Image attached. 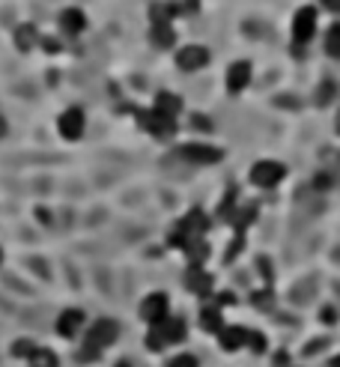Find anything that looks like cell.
I'll list each match as a JSON object with an SVG mask.
<instances>
[{
  "label": "cell",
  "instance_id": "obj_1",
  "mask_svg": "<svg viewBox=\"0 0 340 367\" xmlns=\"http://www.w3.org/2000/svg\"><path fill=\"white\" fill-rule=\"evenodd\" d=\"M180 340H185V320H180V316H168V320L156 323L153 328H149L146 335V347L149 349H165L170 344H180Z\"/></svg>",
  "mask_w": 340,
  "mask_h": 367
},
{
  "label": "cell",
  "instance_id": "obj_2",
  "mask_svg": "<svg viewBox=\"0 0 340 367\" xmlns=\"http://www.w3.org/2000/svg\"><path fill=\"white\" fill-rule=\"evenodd\" d=\"M137 123H141V129L153 132L156 137H161V141H168V137L176 135V120L168 117V113H158L156 108L153 111H137Z\"/></svg>",
  "mask_w": 340,
  "mask_h": 367
},
{
  "label": "cell",
  "instance_id": "obj_3",
  "mask_svg": "<svg viewBox=\"0 0 340 367\" xmlns=\"http://www.w3.org/2000/svg\"><path fill=\"white\" fill-rule=\"evenodd\" d=\"M313 30H317V9L313 6H301L296 15H293V54L298 51L301 54V45H305L310 36H313Z\"/></svg>",
  "mask_w": 340,
  "mask_h": 367
},
{
  "label": "cell",
  "instance_id": "obj_4",
  "mask_svg": "<svg viewBox=\"0 0 340 367\" xmlns=\"http://www.w3.org/2000/svg\"><path fill=\"white\" fill-rule=\"evenodd\" d=\"M117 337H120V325L113 323V320H99L90 325V335H87V347H93L102 352L105 347L111 344H117Z\"/></svg>",
  "mask_w": 340,
  "mask_h": 367
},
{
  "label": "cell",
  "instance_id": "obj_5",
  "mask_svg": "<svg viewBox=\"0 0 340 367\" xmlns=\"http://www.w3.org/2000/svg\"><path fill=\"white\" fill-rule=\"evenodd\" d=\"M284 173H287V168L278 161H257L254 168H251V182L257 188H272L284 180Z\"/></svg>",
  "mask_w": 340,
  "mask_h": 367
},
{
  "label": "cell",
  "instance_id": "obj_6",
  "mask_svg": "<svg viewBox=\"0 0 340 367\" xmlns=\"http://www.w3.org/2000/svg\"><path fill=\"white\" fill-rule=\"evenodd\" d=\"M168 308H170L168 296L165 293H153V296H146L141 301V316H144L149 325H156V323H161V320H168V316H170Z\"/></svg>",
  "mask_w": 340,
  "mask_h": 367
},
{
  "label": "cell",
  "instance_id": "obj_7",
  "mask_svg": "<svg viewBox=\"0 0 340 367\" xmlns=\"http://www.w3.org/2000/svg\"><path fill=\"white\" fill-rule=\"evenodd\" d=\"M57 129H60V135L66 137V141H78V137L84 135V111L81 108L63 111L60 120H57Z\"/></svg>",
  "mask_w": 340,
  "mask_h": 367
},
{
  "label": "cell",
  "instance_id": "obj_8",
  "mask_svg": "<svg viewBox=\"0 0 340 367\" xmlns=\"http://www.w3.org/2000/svg\"><path fill=\"white\" fill-rule=\"evenodd\" d=\"M206 63H209V51L203 45H188L176 54V66L185 69V72H197V69H203Z\"/></svg>",
  "mask_w": 340,
  "mask_h": 367
},
{
  "label": "cell",
  "instance_id": "obj_9",
  "mask_svg": "<svg viewBox=\"0 0 340 367\" xmlns=\"http://www.w3.org/2000/svg\"><path fill=\"white\" fill-rule=\"evenodd\" d=\"M180 153H182V158L194 161V164H215V161H221V149L206 147V144H188V147L180 149Z\"/></svg>",
  "mask_w": 340,
  "mask_h": 367
},
{
  "label": "cell",
  "instance_id": "obj_10",
  "mask_svg": "<svg viewBox=\"0 0 340 367\" xmlns=\"http://www.w3.org/2000/svg\"><path fill=\"white\" fill-rule=\"evenodd\" d=\"M251 81V63L248 60H239L230 66V72H227V90L230 93H242L245 87Z\"/></svg>",
  "mask_w": 340,
  "mask_h": 367
},
{
  "label": "cell",
  "instance_id": "obj_11",
  "mask_svg": "<svg viewBox=\"0 0 340 367\" xmlns=\"http://www.w3.org/2000/svg\"><path fill=\"white\" fill-rule=\"evenodd\" d=\"M81 325H84V311H78V308L63 311L60 320H57V335L60 337H75L81 332Z\"/></svg>",
  "mask_w": 340,
  "mask_h": 367
},
{
  "label": "cell",
  "instance_id": "obj_12",
  "mask_svg": "<svg viewBox=\"0 0 340 367\" xmlns=\"http://www.w3.org/2000/svg\"><path fill=\"white\" fill-rule=\"evenodd\" d=\"M185 284H188V290H191L194 296H209L212 293V275L209 272H203V269H188V275H185Z\"/></svg>",
  "mask_w": 340,
  "mask_h": 367
},
{
  "label": "cell",
  "instance_id": "obj_13",
  "mask_svg": "<svg viewBox=\"0 0 340 367\" xmlns=\"http://www.w3.org/2000/svg\"><path fill=\"white\" fill-rule=\"evenodd\" d=\"M218 344L227 352H233V349L248 344V332H245V328H239V325H227V328H221V332H218Z\"/></svg>",
  "mask_w": 340,
  "mask_h": 367
},
{
  "label": "cell",
  "instance_id": "obj_14",
  "mask_svg": "<svg viewBox=\"0 0 340 367\" xmlns=\"http://www.w3.org/2000/svg\"><path fill=\"white\" fill-rule=\"evenodd\" d=\"M60 27H63V33L78 36V33L87 27L84 12H81V9H66V12H63V15H60Z\"/></svg>",
  "mask_w": 340,
  "mask_h": 367
},
{
  "label": "cell",
  "instance_id": "obj_15",
  "mask_svg": "<svg viewBox=\"0 0 340 367\" xmlns=\"http://www.w3.org/2000/svg\"><path fill=\"white\" fill-rule=\"evenodd\" d=\"M156 111L158 113H168V117H176L182 111V99L173 96V93H158L156 96Z\"/></svg>",
  "mask_w": 340,
  "mask_h": 367
},
{
  "label": "cell",
  "instance_id": "obj_16",
  "mask_svg": "<svg viewBox=\"0 0 340 367\" xmlns=\"http://www.w3.org/2000/svg\"><path fill=\"white\" fill-rule=\"evenodd\" d=\"M149 39H153L156 48H170L176 42V33L170 24H153V33H149Z\"/></svg>",
  "mask_w": 340,
  "mask_h": 367
},
{
  "label": "cell",
  "instance_id": "obj_17",
  "mask_svg": "<svg viewBox=\"0 0 340 367\" xmlns=\"http://www.w3.org/2000/svg\"><path fill=\"white\" fill-rule=\"evenodd\" d=\"M200 325H203L206 328V332H221V328H224V323H221V311L215 308V305H209V308H203V311H200Z\"/></svg>",
  "mask_w": 340,
  "mask_h": 367
},
{
  "label": "cell",
  "instance_id": "obj_18",
  "mask_svg": "<svg viewBox=\"0 0 340 367\" xmlns=\"http://www.w3.org/2000/svg\"><path fill=\"white\" fill-rule=\"evenodd\" d=\"M185 254H188V263H191V269H200V263L209 257V245L203 242V239H194V242L185 248Z\"/></svg>",
  "mask_w": 340,
  "mask_h": 367
},
{
  "label": "cell",
  "instance_id": "obj_19",
  "mask_svg": "<svg viewBox=\"0 0 340 367\" xmlns=\"http://www.w3.org/2000/svg\"><path fill=\"white\" fill-rule=\"evenodd\" d=\"M257 218V204H248L236 212V218H233V227H236V233H245V227H251Z\"/></svg>",
  "mask_w": 340,
  "mask_h": 367
},
{
  "label": "cell",
  "instance_id": "obj_20",
  "mask_svg": "<svg viewBox=\"0 0 340 367\" xmlns=\"http://www.w3.org/2000/svg\"><path fill=\"white\" fill-rule=\"evenodd\" d=\"M36 42V27L33 24H21V27L15 30V45L21 48V51H30Z\"/></svg>",
  "mask_w": 340,
  "mask_h": 367
},
{
  "label": "cell",
  "instance_id": "obj_21",
  "mask_svg": "<svg viewBox=\"0 0 340 367\" xmlns=\"http://www.w3.org/2000/svg\"><path fill=\"white\" fill-rule=\"evenodd\" d=\"M180 12V6H170V4H156L149 9V15H153V24H170V18Z\"/></svg>",
  "mask_w": 340,
  "mask_h": 367
},
{
  "label": "cell",
  "instance_id": "obj_22",
  "mask_svg": "<svg viewBox=\"0 0 340 367\" xmlns=\"http://www.w3.org/2000/svg\"><path fill=\"white\" fill-rule=\"evenodd\" d=\"M57 356L51 349H36L33 352V359H30V367H57Z\"/></svg>",
  "mask_w": 340,
  "mask_h": 367
},
{
  "label": "cell",
  "instance_id": "obj_23",
  "mask_svg": "<svg viewBox=\"0 0 340 367\" xmlns=\"http://www.w3.org/2000/svg\"><path fill=\"white\" fill-rule=\"evenodd\" d=\"M325 51L329 57H340V24H332V30L325 33Z\"/></svg>",
  "mask_w": 340,
  "mask_h": 367
},
{
  "label": "cell",
  "instance_id": "obj_24",
  "mask_svg": "<svg viewBox=\"0 0 340 367\" xmlns=\"http://www.w3.org/2000/svg\"><path fill=\"white\" fill-rule=\"evenodd\" d=\"M33 352H36V347L30 344V340H15V344H12V356L15 359H33Z\"/></svg>",
  "mask_w": 340,
  "mask_h": 367
},
{
  "label": "cell",
  "instance_id": "obj_25",
  "mask_svg": "<svg viewBox=\"0 0 340 367\" xmlns=\"http://www.w3.org/2000/svg\"><path fill=\"white\" fill-rule=\"evenodd\" d=\"M334 93H337V87H334L332 81H325V84L320 87V90H317V105L325 108V105H329L332 99H334Z\"/></svg>",
  "mask_w": 340,
  "mask_h": 367
},
{
  "label": "cell",
  "instance_id": "obj_26",
  "mask_svg": "<svg viewBox=\"0 0 340 367\" xmlns=\"http://www.w3.org/2000/svg\"><path fill=\"white\" fill-rule=\"evenodd\" d=\"M248 347L254 352H263V349H266V337H263L260 332H248Z\"/></svg>",
  "mask_w": 340,
  "mask_h": 367
},
{
  "label": "cell",
  "instance_id": "obj_27",
  "mask_svg": "<svg viewBox=\"0 0 340 367\" xmlns=\"http://www.w3.org/2000/svg\"><path fill=\"white\" fill-rule=\"evenodd\" d=\"M168 367H197V359L194 356H176V359H170Z\"/></svg>",
  "mask_w": 340,
  "mask_h": 367
},
{
  "label": "cell",
  "instance_id": "obj_28",
  "mask_svg": "<svg viewBox=\"0 0 340 367\" xmlns=\"http://www.w3.org/2000/svg\"><path fill=\"white\" fill-rule=\"evenodd\" d=\"M39 45L45 48L48 54H57V51H60V42L54 39V36H42V39H39Z\"/></svg>",
  "mask_w": 340,
  "mask_h": 367
},
{
  "label": "cell",
  "instance_id": "obj_29",
  "mask_svg": "<svg viewBox=\"0 0 340 367\" xmlns=\"http://www.w3.org/2000/svg\"><path fill=\"white\" fill-rule=\"evenodd\" d=\"M254 301H257V305H272V301H275L272 290H266V293H257V296H254Z\"/></svg>",
  "mask_w": 340,
  "mask_h": 367
},
{
  "label": "cell",
  "instance_id": "obj_30",
  "mask_svg": "<svg viewBox=\"0 0 340 367\" xmlns=\"http://www.w3.org/2000/svg\"><path fill=\"white\" fill-rule=\"evenodd\" d=\"M194 129H203V132H209V129H212V123H209L206 117H200V113H197V117H194Z\"/></svg>",
  "mask_w": 340,
  "mask_h": 367
},
{
  "label": "cell",
  "instance_id": "obj_31",
  "mask_svg": "<svg viewBox=\"0 0 340 367\" xmlns=\"http://www.w3.org/2000/svg\"><path fill=\"white\" fill-rule=\"evenodd\" d=\"M334 320H337L334 308H322V323H334Z\"/></svg>",
  "mask_w": 340,
  "mask_h": 367
},
{
  "label": "cell",
  "instance_id": "obj_32",
  "mask_svg": "<svg viewBox=\"0 0 340 367\" xmlns=\"http://www.w3.org/2000/svg\"><path fill=\"white\" fill-rule=\"evenodd\" d=\"M197 9V0H185V4L180 6V12H194Z\"/></svg>",
  "mask_w": 340,
  "mask_h": 367
},
{
  "label": "cell",
  "instance_id": "obj_33",
  "mask_svg": "<svg viewBox=\"0 0 340 367\" xmlns=\"http://www.w3.org/2000/svg\"><path fill=\"white\" fill-rule=\"evenodd\" d=\"M36 215H39V221H45V224L51 221V215H48V209H36Z\"/></svg>",
  "mask_w": 340,
  "mask_h": 367
},
{
  "label": "cell",
  "instance_id": "obj_34",
  "mask_svg": "<svg viewBox=\"0 0 340 367\" xmlns=\"http://www.w3.org/2000/svg\"><path fill=\"white\" fill-rule=\"evenodd\" d=\"M325 6H329L332 12H340V0H325Z\"/></svg>",
  "mask_w": 340,
  "mask_h": 367
},
{
  "label": "cell",
  "instance_id": "obj_35",
  "mask_svg": "<svg viewBox=\"0 0 340 367\" xmlns=\"http://www.w3.org/2000/svg\"><path fill=\"white\" fill-rule=\"evenodd\" d=\"M275 364L284 367V364H287V352H278V356H275Z\"/></svg>",
  "mask_w": 340,
  "mask_h": 367
},
{
  "label": "cell",
  "instance_id": "obj_36",
  "mask_svg": "<svg viewBox=\"0 0 340 367\" xmlns=\"http://www.w3.org/2000/svg\"><path fill=\"white\" fill-rule=\"evenodd\" d=\"M4 135H6V120L0 117V137H4Z\"/></svg>",
  "mask_w": 340,
  "mask_h": 367
},
{
  "label": "cell",
  "instance_id": "obj_37",
  "mask_svg": "<svg viewBox=\"0 0 340 367\" xmlns=\"http://www.w3.org/2000/svg\"><path fill=\"white\" fill-rule=\"evenodd\" d=\"M332 367H340V359H334V364H332Z\"/></svg>",
  "mask_w": 340,
  "mask_h": 367
},
{
  "label": "cell",
  "instance_id": "obj_38",
  "mask_svg": "<svg viewBox=\"0 0 340 367\" xmlns=\"http://www.w3.org/2000/svg\"><path fill=\"white\" fill-rule=\"evenodd\" d=\"M337 135H340V117H337Z\"/></svg>",
  "mask_w": 340,
  "mask_h": 367
},
{
  "label": "cell",
  "instance_id": "obj_39",
  "mask_svg": "<svg viewBox=\"0 0 340 367\" xmlns=\"http://www.w3.org/2000/svg\"><path fill=\"white\" fill-rule=\"evenodd\" d=\"M0 263H4V251H0Z\"/></svg>",
  "mask_w": 340,
  "mask_h": 367
}]
</instances>
